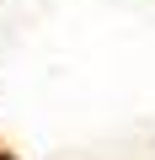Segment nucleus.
<instances>
[{"label": "nucleus", "instance_id": "obj_1", "mask_svg": "<svg viewBox=\"0 0 155 160\" xmlns=\"http://www.w3.org/2000/svg\"><path fill=\"white\" fill-rule=\"evenodd\" d=\"M0 160H16V155H11V149H0Z\"/></svg>", "mask_w": 155, "mask_h": 160}]
</instances>
